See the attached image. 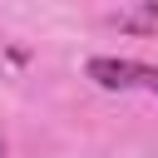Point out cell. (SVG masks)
Instances as JSON below:
<instances>
[{
	"label": "cell",
	"mask_w": 158,
	"mask_h": 158,
	"mask_svg": "<svg viewBox=\"0 0 158 158\" xmlns=\"http://www.w3.org/2000/svg\"><path fill=\"white\" fill-rule=\"evenodd\" d=\"M0 158H5V138H0Z\"/></svg>",
	"instance_id": "cell-3"
},
{
	"label": "cell",
	"mask_w": 158,
	"mask_h": 158,
	"mask_svg": "<svg viewBox=\"0 0 158 158\" xmlns=\"http://www.w3.org/2000/svg\"><path fill=\"white\" fill-rule=\"evenodd\" d=\"M84 74H89L99 89H143V94H158V64H143V59L94 54V59L84 64Z\"/></svg>",
	"instance_id": "cell-1"
},
{
	"label": "cell",
	"mask_w": 158,
	"mask_h": 158,
	"mask_svg": "<svg viewBox=\"0 0 158 158\" xmlns=\"http://www.w3.org/2000/svg\"><path fill=\"white\" fill-rule=\"evenodd\" d=\"M109 25L123 35H138V40H158V0H138L118 15H109Z\"/></svg>",
	"instance_id": "cell-2"
}]
</instances>
